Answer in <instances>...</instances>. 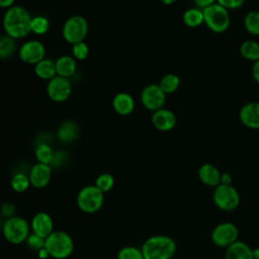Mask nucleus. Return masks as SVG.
<instances>
[{
    "label": "nucleus",
    "instance_id": "f257e3e1",
    "mask_svg": "<svg viewBox=\"0 0 259 259\" xmlns=\"http://www.w3.org/2000/svg\"><path fill=\"white\" fill-rule=\"evenodd\" d=\"M31 19L32 17L24 7L14 5L8 8L4 14V30L14 39L23 38L31 32Z\"/></svg>",
    "mask_w": 259,
    "mask_h": 259
},
{
    "label": "nucleus",
    "instance_id": "f03ea898",
    "mask_svg": "<svg viewBox=\"0 0 259 259\" xmlns=\"http://www.w3.org/2000/svg\"><path fill=\"white\" fill-rule=\"evenodd\" d=\"M144 259H171L176 251V243L166 235H155L142 246Z\"/></svg>",
    "mask_w": 259,
    "mask_h": 259
},
{
    "label": "nucleus",
    "instance_id": "7ed1b4c3",
    "mask_svg": "<svg viewBox=\"0 0 259 259\" xmlns=\"http://www.w3.org/2000/svg\"><path fill=\"white\" fill-rule=\"evenodd\" d=\"M48 255L55 259H66L74 250V242L69 234L64 231H54L45 243Z\"/></svg>",
    "mask_w": 259,
    "mask_h": 259
},
{
    "label": "nucleus",
    "instance_id": "20e7f679",
    "mask_svg": "<svg viewBox=\"0 0 259 259\" xmlns=\"http://www.w3.org/2000/svg\"><path fill=\"white\" fill-rule=\"evenodd\" d=\"M204 23L209 30L215 33L225 32L231 23L229 10L219 3H214L211 6L202 10Z\"/></svg>",
    "mask_w": 259,
    "mask_h": 259
},
{
    "label": "nucleus",
    "instance_id": "39448f33",
    "mask_svg": "<svg viewBox=\"0 0 259 259\" xmlns=\"http://www.w3.org/2000/svg\"><path fill=\"white\" fill-rule=\"evenodd\" d=\"M104 194L94 185L84 186L77 195V205L83 212H97L103 205Z\"/></svg>",
    "mask_w": 259,
    "mask_h": 259
},
{
    "label": "nucleus",
    "instance_id": "423d86ee",
    "mask_svg": "<svg viewBox=\"0 0 259 259\" xmlns=\"http://www.w3.org/2000/svg\"><path fill=\"white\" fill-rule=\"evenodd\" d=\"M87 32L88 22L82 15H73L69 17L65 21L62 29L64 39L71 45L84 41Z\"/></svg>",
    "mask_w": 259,
    "mask_h": 259
},
{
    "label": "nucleus",
    "instance_id": "0eeeda50",
    "mask_svg": "<svg viewBox=\"0 0 259 259\" xmlns=\"http://www.w3.org/2000/svg\"><path fill=\"white\" fill-rule=\"evenodd\" d=\"M2 231L6 241L14 245L23 243L29 236V226L21 217L8 218L3 225Z\"/></svg>",
    "mask_w": 259,
    "mask_h": 259
},
{
    "label": "nucleus",
    "instance_id": "6e6552de",
    "mask_svg": "<svg viewBox=\"0 0 259 259\" xmlns=\"http://www.w3.org/2000/svg\"><path fill=\"white\" fill-rule=\"evenodd\" d=\"M212 200L220 209L232 211L240 204V194L232 184H220L213 190Z\"/></svg>",
    "mask_w": 259,
    "mask_h": 259
},
{
    "label": "nucleus",
    "instance_id": "1a4fd4ad",
    "mask_svg": "<svg viewBox=\"0 0 259 259\" xmlns=\"http://www.w3.org/2000/svg\"><path fill=\"white\" fill-rule=\"evenodd\" d=\"M239 230L231 222H224L214 227L210 238L212 243L221 248H228L238 241Z\"/></svg>",
    "mask_w": 259,
    "mask_h": 259
},
{
    "label": "nucleus",
    "instance_id": "9d476101",
    "mask_svg": "<svg viewBox=\"0 0 259 259\" xmlns=\"http://www.w3.org/2000/svg\"><path fill=\"white\" fill-rule=\"evenodd\" d=\"M166 101V93L159 84H149L141 92V102L150 111H157L163 108Z\"/></svg>",
    "mask_w": 259,
    "mask_h": 259
},
{
    "label": "nucleus",
    "instance_id": "9b49d317",
    "mask_svg": "<svg viewBox=\"0 0 259 259\" xmlns=\"http://www.w3.org/2000/svg\"><path fill=\"white\" fill-rule=\"evenodd\" d=\"M48 96L55 102L66 101L72 93V85L68 78L55 76L51 79L47 86Z\"/></svg>",
    "mask_w": 259,
    "mask_h": 259
},
{
    "label": "nucleus",
    "instance_id": "f8f14e48",
    "mask_svg": "<svg viewBox=\"0 0 259 259\" xmlns=\"http://www.w3.org/2000/svg\"><path fill=\"white\" fill-rule=\"evenodd\" d=\"M46 49L42 42L36 39L25 41L18 51L19 59L30 65H36L38 62L45 59Z\"/></svg>",
    "mask_w": 259,
    "mask_h": 259
},
{
    "label": "nucleus",
    "instance_id": "ddd939ff",
    "mask_svg": "<svg viewBox=\"0 0 259 259\" xmlns=\"http://www.w3.org/2000/svg\"><path fill=\"white\" fill-rule=\"evenodd\" d=\"M239 118L246 127L259 130V101H251L244 104L240 109Z\"/></svg>",
    "mask_w": 259,
    "mask_h": 259
},
{
    "label": "nucleus",
    "instance_id": "4468645a",
    "mask_svg": "<svg viewBox=\"0 0 259 259\" xmlns=\"http://www.w3.org/2000/svg\"><path fill=\"white\" fill-rule=\"evenodd\" d=\"M29 180L30 184L35 188H44L46 187L52 177V168L49 164H44L37 162L32 166L29 172Z\"/></svg>",
    "mask_w": 259,
    "mask_h": 259
},
{
    "label": "nucleus",
    "instance_id": "2eb2a0df",
    "mask_svg": "<svg viewBox=\"0 0 259 259\" xmlns=\"http://www.w3.org/2000/svg\"><path fill=\"white\" fill-rule=\"evenodd\" d=\"M32 233L47 239L54 231V223L51 215L45 211L37 212L31 221Z\"/></svg>",
    "mask_w": 259,
    "mask_h": 259
},
{
    "label": "nucleus",
    "instance_id": "dca6fc26",
    "mask_svg": "<svg viewBox=\"0 0 259 259\" xmlns=\"http://www.w3.org/2000/svg\"><path fill=\"white\" fill-rule=\"evenodd\" d=\"M153 125L161 132H168L174 128L176 125V116L175 114L165 108H161L157 111H154L151 117Z\"/></svg>",
    "mask_w": 259,
    "mask_h": 259
},
{
    "label": "nucleus",
    "instance_id": "f3484780",
    "mask_svg": "<svg viewBox=\"0 0 259 259\" xmlns=\"http://www.w3.org/2000/svg\"><path fill=\"white\" fill-rule=\"evenodd\" d=\"M221 175L220 170L212 164L205 163L201 165L198 169L199 180L206 186L217 187L221 184Z\"/></svg>",
    "mask_w": 259,
    "mask_h": 259
},
{
    "label": "nucleus",
    "instance_id": "a211bd4d",
    "mask_svg": "<svg viewBox=\"0 0 259 259\" xmlns=\"http://www.w3.org/2000/svg\"><path fill=\"white\" fill-rule=\"evenodd\" d=\"M112 107L119 115H128L135 109L134 98L128 93L119 92L112 99Z\"/></svg>",
    "mask_w": 259,
    "mask_h": 259
},
{
    "label": "nucleus",
    "instance_id": "6ab92c4d",
    "mask_svg": "<svg viewBox=\"0 0 259 259\" xmlns=\"http://www.w3.org/2000/svg\"><path fill=\"white\" fill-rule=\"evenodd\" d=\"M225 259H254L253 249L243 241H237L227 248Z\"/></svg>",
    "mask_w": 259,
    "mask_h": 259
},
{
    "label": "nucleus",
    "instance_id": "aec40b11",
    "mask_svg": "<svg viewBox=\"0 0 259 259\" xmlns=\"http://www.w3.org/2000/svg\"><path fill=\"white\" fill-rule=\"evenodd\" d=\"M79 135V126L73 120L64 121L57 133L58 139L63 144H70L74 142Z\"/></svg>",
    "mask_w": 259,
    "mask_h": 259
},
{
    "label": "nucleus",
    "instance_id": "412c9836",
    "mask_svg": "<svg viewBox=\"0 0 259 259\" xmlns=\"http://www.w3.org/2000/svg\"><path fill=\"white\" fill-rule=\"evenodd\" d=\"M57 75L65 78H69L74 75L77 65L74 57L71 56H61L56 61Z\"/></svg>",
    "mask_w": 259,
    "mask_h": 259
},
{
    "label": "nucleus",
    "instance_id": "4be33fe9",
    "mask_svg": "<svg viewBox=\"0 0 259 259\" xmlns=\"http://www.w3.org/2000/svg\"><path fill=\"white\" fill-rule=\"evenodd\" d=\"M35 75L42 80H51L57 76L56 63L51 59H44L34 65Z\"/></svg>",
    "mask_w": 259,
    "mask_h": 259
},
{
    "label": "nucleus",
    "instance_id": "5701e85b",
    "mask_svg": "<svg viewBox=\"0 0 259 259\" xmlns=\"http://www.w3.org/2000/svg\"><path fill=\"white\" fill-rule=\"evenodd\" d=\"M240 54L244 59L248 61H252L253 63L258 61L259 60V42L252 39H247L243 41L240 46Z\"/></svg>",
    "mask_w": 259,
    "mask_h": 259
},
{
    "label": "nucleus",
    "instance_id": "b1692460",
    "mask_svg": "<svg viewBox=\"0 0 259 259\" xmlns=\"http://www.w3.org/2000/svg\"><path fill=\"white\" fill-rule=\"evenodd\" d=\"M182 20L184 24L189 27H197L204 23L203 12L199 8H189L184 11Z\"/></svg>",
    "mask_w": 259,
    "mask_h": 259
},
{
    "label": "nucleus",
    "instance_id": "393cba45",
    "mask_svg": "<svg viewBox=\"0 0 259 259\" xmlns=\"http://www.w3.org/2000/svg\"><path fill=\"white\" fill-rule=\"evenodd\" d=\"M244 27L252 35H259V11L251 10L244 17Z\"/></svg>",
    "mask_w": 259,
    "mask_h": 259
},
{
    "label": "nucleus",
    "instance_id": "a878e982",
    "mask_svg": "<svg viewBox=\"0 0 259 259\" xmlns=\"http://www.w3.org/2000/svg\"><path fill=\"white\" fill-rule=\"evenodd\" d=\"M180 85V79L175 74H167L162 77L160 80L159 86L166 94H170L175 92Z\"/></svg>",
    "mask_w": 259,
    "mask_h": 259
},
{
    "label": "nucleus",
    "instance_id": "bb28decb",
    "mask_svg": "<svg viewBox=\"0 0 259 259\" xmlns=\"http://www.w3.org/2000/svg\"><path fill=\"white\" fill-rule=\"evenodd\" d=\"M15 39L9 35H2L0 38V57L2 59L11 57L16 51Z\"/></svg>",
    "mask_w": 259,
    "mask_h": 259
},
{
    "label": "nucleus",
    "instance_id": "cd10ccee",
    "mask_svg": "<svg viewBox=\"0 0 259 259\" xmlns=\"http://www.w3.org/2000/svg\"><path fill=\"white\" fill-rule=\"evenodd\" d=\"M35 158L39 163H44V164H51V161L53 159V155L54 152L52 150V148L50 147L49 144L47 143H40L36 146L35 151Z\"/></svg>",
    "mask_w": 259,
    "mask_h": 259
},
{
    "label": "nucleus",
    "instance_id": "c85d7f7f",
    "mask_svg": "<svg viewBox=\"0 0 259 259\" xmlns=\"http://www.w3.org/2000/svg\"><path fill=\"white\" fill-rule=\"evenodd\" d=\"M30 185L29 177L23 173H16L11 178V187L15 192L21 193L27 190Z\"/></svg>",
    "mask_w": 259,
    "mask_h": 259
},
{
    "label": "nucleus",
    "instance_id": "c756f323",
    "mask_svg": "<svg viewBox=\"0 0 259 259\" xmlns=\"http://www.w3.org/2000/svg\"><path fill=\"white\" fill-rule=\"evenodd\" d=\"M30 28H31V32H33L35 34H39V35L45 34L50 28L49 19L41 15L34 16L31 19Z\"/></svg>",
    "mask_w": 259,
    "mask_h": 259
},
{
    "label": "nucleus",
    "instance_id": "7c9ffc66",
    "mask_svg": "<svg viewBox=\"0 0 259 259\" xmlns=\"http://www.w3.org/2000/svg\"><path fill=\"white\" fill-rule=\"evenodd\" d=\"M95 185L97 188H99L103 193L107 192L112 189L114 185V178L111 174L109 173H102L100 174L96 180H95Z\"/></svg>",
    "mask_w": 259,
    "mask_h": 259
},
{
    "label": "nucleus",
    "instance_id": "2f4dec72",
    "mask_svg": "<svg viewBox=\"0 0 259 259\" xmlns=\"http://www.w3.org/2000/svg\"><path fill=\"white\" fill-rule=\"evenodd\" d=\"M117 259H144V255L137 247L126 246L118 251Z\"/></svg>",
    "mask_w": 259,
    "mask_h": 259
},
{
    "label": "nucleus",
    "instance_id": "473e14b6",
    "mask_svg": "<svg viewBox=\"0 0 259 259\" xmlns=\"http://www.w3.org/2000/svg\"><path fill=\"white\" fill-rule=\"evenodd\" d=\"M72 54H73V57L75 58V60L83 61V60L87 59V57L89 55V48L84 41L75 44L72 47Z\"/></svg>",
    "mask_w": 259,
    "mask_h": 259
},
{
    "label": "nucleus",
    "instance_id": "72a5a7b5",
    "mask_svg": "<svg viewBox=\"0 0 259 259\" xmlns=\"http://www.w3.org/2000/svg\"><path fill=\"white\" fill-rule=\"evenodd\" d=\"M45 243H46V239L41 238L39 236H37L34 233L29 234L28 238L26 239V244L27 246L33 250V251H41L42 249H45Z\"/></svg>",
    "mask_w": 259,
    "mask_h": 259
},
{
    "label": "nucleus",
    "instance_id": "f704fd0d",
    "mask_svg": "<svg viewBox=\"0 0 259 259\" xmlns=\"http://www.w3.org/2000/svg\"><path fill=\"white\" fill-rule=\"evenodd\" d=\"M246 0H217V3L229 9H238L243 6Z\"/></svg>",
    "mask_w": 259,
    "mask_h": 259
},
{
    "label": "nucleus",
    "instance_id": "c9c22d12",
    "mask_svg": "<svg viewBox=\"0 0 259 259\" xmlns=\"http://www.w3.org/2000/svg\"><path fill=\"white\" fill-rule=\"evenodd\" d=\"M66 160V153L62 152V151H58L56 153H54L53 155V159L51 161L50 165H54L55 167L62 165Z\"/></svg>",
    "mask_w": 259,
    "mask_h": 259
},
{
    "label": "nucleus",
    "instance_id": "e433bc0d",
    "mask_svg": "<svg viewBox=\"0 0 259 259\" xmlns=\"http://www.w3.org/2000/svg\"><path fill=\"white\" fill-rule=\"evenodd\" d=\"M193 2L197 6V8L203 10V9L211 6L212 4L217 3V0H193Z\"/></svg>",
    "mask_w": 259,
    "mask_h": 259
},
{
    "label": "nucleus",
    "instance_id": "4c0bfd02",
    "mask_svg": "<svg viewBox=\"0 0 259 259\" xmlns=\"http://www.w3.org/2000/svg\"><path fill=\"white\" fill-rule=\"evenodd\" d=\"M252 77L259 84V60L253 63L252 66Z\"/></svg>",
    "mask_w": 259,
    "mask_h": 259
},
{
    "label": "nucleus",
    "instance_id": "58836bf2",
    "mask_svg": "<svg viewBox=\"0 0 259 259\" xmlns=\"http://www.w3.org/2000/svg\"><path fill=\"white\" fill-rule=\"evenodd\" d=\"M232 183V177L228 172H224L221 175V184L224 185H231Z\"/></svg>",
    "mask_w": 259,
    "mask_h": 259
},
{
    "label": "nucleus",
    "instance_id": "ea45409f",
    "mask_svg": "<svg viewBox=\"0 0 259 259\" xmlns=\"http://www.w3.org/2000/svg\"><path fill=\"white\" fill-rule=\"evenodd\" d=\"M14 2L15 0H0V6L2 8H10L12 6H14Z\"/></svg>",
    "mask_w": 259,
    "mask_h": 259
},
{
    "label": "nucleus",
    "instance_id": "a19ab883",
    "mask_svg": "<svg viewBox=\"0 0 259 259\" xmlns=\"http://www.w3.org/2000/svg\"><path fill=\"white\" fill-rule=\"evenodd\" d=\"M253 255H254V259H259V247L253 249Z\"/></svg>",
    "mask_w": 259,
    "mask_h": 259
},
{
    "label": "nucleus",
    "instance_id": "79ce46f5",
    "mask_svg": "<svg viewBox=\"0 0 259 259\" xmlns=\"http://www.w3.org/2000/svg\"><path fill=\"white\" fill-rule=\"evenodd\" d=\"M165 5H172L174 4L177 0H161Z\"/></svg>",
    "mask_w": 259,
    "mask_h": 259
},
{
    "label": "nucleus",
    "instance_id": "37998d69",
    "mask_svg": "<svg viewBox=\"0 0 259 259\" xmlns=\"http://www.w3.org/2000/svg\"><path fill=\"white\" fill-rule=\"evenodd\" d=\"M206 259H209V258H206Z\"/></svg>",
    "mask_w": 259,
    "mask_h": 259
}]
</instances>
